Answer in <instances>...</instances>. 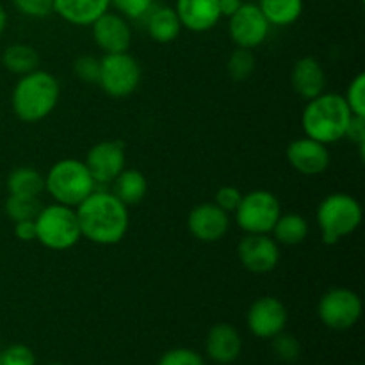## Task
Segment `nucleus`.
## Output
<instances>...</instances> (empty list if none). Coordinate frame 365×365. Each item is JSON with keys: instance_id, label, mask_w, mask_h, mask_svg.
I'll list each match as a JSON object with an SVG mask.
<instances>
[{"instance_id": "27", "label": "nucleus", "mask_w": 365, "mask_h": 365, "mask_svg": "<svg viewBox=\"0 0 365 365\" xmlns=\"http://www.w3.org/2000/svg\"><path fill=\"white\" fill-rule=\"evenodd\" d=\"M41 202L36 196H21V195H9L6 203H4V210H6L7 217L16 221L24 220H34L38 212L41 210Z\"/></svg>"}, {"instance_id": "21", "label": "nucleus", "mask_w": 365, "mask_h": 365, "mask_svg": "<svg viewBox=\"0 0 365 365\" xmlns=\"http://www.w3.org/2000/svg\"><path fill=\"white\" fill-rule=\"evenodd\" d=\"M148 34L157 43H173L180 36L182 24L173 7H157L148 13Z\"/></svg>"}, {"instance_id": "33", "label": "nucleus", "mask_w": 365, "mask_h": 365, "mask_svg": "<svg viewBox=\"0 0 365 365\" xmlns=\"http://www.w3.org/2000/svg\"><path fill=\"white\" fill-rule=\"evenodd\" d=\"M2 365H36V355L29 346L13 344L0 351Z\"/></svg>"}, {"instance_id": "1", "label": "nucleus", "mask_w": 365, "mask_h": 365, "mask_svg": "<svg viewBox=\"0 0 365 365\" xmlns=\"http://www.w3.org/2000/svg\"><path fill=\"white\" fill-rule=\"evenodd\" d=\"M81 235L100 246H113L127 235L130 216L127 205L114 192L93 191L75 207Z\"/></svg>"}, {"instance_id": "30", "label": "nucleus", "mask_w": 365, "mask_h": 365, "mask_svg": "<svg viewBox=\"0 0 365 365\" xmlns=\"http://www.w3.org/2000/svg\"><path fill=\"white\" fill-rule=\"evenodd\" d=\"M346 103L355 116H365V75L359 73L348 86L344 96Z\"/></svg>"}, {"instance_id": "41", "label": "nucleus", "mask_w": 365, "mask_h": 365, "mask_svg": "<svg viewBox=\"0 0 365 365\" xmlns=\"http://www.w3.org/2000/svg\"><path fill=\"white\" fill-rule=\"evenodd\" d=\"M46 365H64V364H61V362H50V364H46Z\"/></svg>"}, {"instance_id": "8", "label": "nucleus", "mask_w": 365, "mask_h": 365, "mask_svg": "<svg viewBox=\"0 0 365 365\" xmlns=\"http://www.w3.org/2000/svg\"><path fill=\"white\" fill-rule=\"evenodd\" d=\"M141 82V66L127 52L106 53L100 59L98 84L113 98H127Z\"/></svg>"}, {"instance_id": "14", "label": "nucleus", "mask_w": 365, "mask_h": 365, "mask_svg": "<svg viewBox=\"0 0 365 365\" xmlns=\"http://www.w3.org/2000/svg\"><path fill=\"white\" fill-rule=\"evenodd\" d=\"M187 228L192 237L198 241L217 242L227 235L230 228V217L216 203H200L189 212Z\"/></svg>"}, {"instance_id": "11", "label": "nucleus", "mask_w": 365, "mask_h": 365, "mask_svg": "<svg viewBox=\"0 0 365 365\" xmlns=\"http://www.w3.org/2000/svg\"><path fill=\"white\" fill-rule=\"evenodd\" d=\"M287 309L284 303L274 296H262L255 299L246 314V324L248 330L257 339L271 341L287 327Z\"/></svg>"}, {"instance_id": "32", "label": "nucleus", "mask_w": 365, "mask_h": 365, "mask_svg": "<svg viewBox=\"0 0 365 365\" xmlns=\"http://www.w3.org/2000/svg\"><path fill=\"white\" fill-rule=\"evenodd\" d=\"M75 77L81 78L86 84H98L100 59L93 56H81L73 63Z\"/></svg>"}, {"instance_id": "7", "label": "nucleus", "mask_w": 365, "mask_h": 365, "mask_svg": "<svg viewBox=\"0 0 365 365\" xmlns=\"http://www.w3.org/2000/svg\"><path fill=\"white\" fill-rule=\"evenodd\" d=\"M280 214V200L266 189H255L242 195L235 209V221L246 234H271Z\"/></svg>"}, {"instance_id": "22", "label": "nucleus", "mask_w": 365, "mask_h": 365, "mask_svg": "<svg viewBox=\"0 0 365 365\" xmlns=\"http://www.w3.org/2000/svg\"><path fill=\"white\" fill-rule=\"evenodd\" d=\"M148 192V180L138 170H123L114 178V195L125 205H138Z\"/></svg>"}, {"instance_id": "15", "label": "nucleus", "mask_w": 365, "mask_h": 365, "mask_svg": "<svg viewBox=\"0 0 365 365\" xmlns=\"http://www.w3.org/2000/svg\"><path fill=\"white\" fill-rule=\"evenodd\" d=\"M287 160L298 173L316 177L324 173L330 166V152L328 146L323 143L310 138H299L289 143L287 146Z\"/></svg>"}, {"instance_id": "40", "label": "nucleus", "mask_w": 365, "mask_h": 365, "mask_svg": "<svg viewBox=\"0 0 365 365\" xmlns=\"http://www.w3.org/2000/svg\"><path fill=\"white\" fill-rule=\"evenodd\" d=\"M6 27H7V11H6V7L0 4V34L6 31Z\"/></svg>"}, {"instance_id": "34", "label": "nucleus", "mask_w": 365, "mask_h": 365, "mask_svg": "<svg viewBox=\"0 0 365 365\" xmlns=\"http://www.w3.org/2000/svg\"><path fill=\"white\" fill-rule=\"evenodd\" d=\"M110 4L120 11L121 16L138 20V18L148 16L153 0H110Z\"/></svg>"}, {"instance_id": "6", "label": "nucleus", "mask_w": 365, "mask_h": 365, "mask_svg": "<svg viewBox=\"0 0 365 365\" xmlns=\"http://www.w3.org/2000/svg\"><path fill=\"white\" fill-rule=\"evenodd\" d=\"M34 223L36 241L53 252L73 248L82 237L77 212L73 207L63 205V203L41 207L38 216L34 217Z\"/></svg>"}, {"instance_id": "38", "label": "nucleus", "mask_w": 365, "mask_h": 365, "mask_svg": "<svg viewBox=\"0 0 365 365\" xmlns=\"http://www.w3.org/2000/svg\"><path fill=\"white\" fill-rule=\"evenodd\" d=\"M14 235L24 242L36 241V223L34 220H24L14 223Z\"/></svg>"}, {"instance_id": "23", "label": "nucleus", "mask_w": 365, "mask_h": 365, "mask_svg": "<svg viewBox=\"0 0 365 365\" xmlns=\"http://www.w3.org/2000/svg\"><path fill=\"white\" fill-rule=\"evenodd\" d=\"M271 232H273V239L278 245L298 246L309 235V223H307V220L302 214H280V217H278Z\"/></svg>"}, {"instance_id": "10", "label": "nucleus", "mask_w": 365, "mask_h": 365, "mask_svg": "<svg viewBox=\"0 0 365 365\" xmlns=\"http://www.w3.org/2000/svg\"><path fill=\"white\" fill-rule=\"evenodd\" d=\"M269 31L271 25L259 4H241V7L228 16V34L239 48H257L266 41Z\"/></svg>"}, {"instance_id": "4", "label": "nucleus", "mask_w": 365, "mask_h": 365, "mask_svg": "<svg viewBox=\"0 0 365 365\" xmlns=\"http://www.w3.org/2000/svg\"><path fill=\"white\" fill-rule=\"evenodd\" d=\"M364 210L359 200L348 192H331L319 203L316 221L319 225L323 242L337 245L341 239L351 235L362 225Z\"/></svg>"}, {"instance_id": "16", "label": "nucleus", "mask_w": 365, "mask_h": 365, "mask_svg": "<svg viewBox=\"0 0 365 365\" xmlns=\"http://www.w3.org/2000/svg\"><path fill=\"white\" fill-rule=\"evenodd\" d=\"M93 39L106 53L127 52L132 41V31L125 16L116 13H103L91 24Z\"/></svg>"}, {"instance_id": "31", "label": "nucleus", "mask_w": 365, "mask_h": 365, "mask_svg": "<svg viewBox=\"0 0 365 365\" xmlns=\"http://www.w3.org/2000/svg\"><path fill=\"white\" fill-rule=\"evenodd\" d=\"M157 365H205V360L195 349L175 348L164 353Z\"/></svg>"}, {"instance_id": "25", "label": "nucleus", "mask_w": 365, "mask_h": 365, "mask_svg": "<svg viewBox=\"0 0 365 365\" xmlns=\"http://www.w3.org/2000/svg\"><path fill=\"white\" fill-rule=\"evenodd\" d=\"M2 64L7 71L21 77V75H27L31 71L38 70L39 53L31 45L14 43V45H9L4 50Z\"/></svg>"}, {"instance_id": "24", "label": "nucleus", "mask_w": 365, "mask_h": 365, "mask_svg": "<svg viewBox=\"0 0 365 365\" xmlns=\"http://www.w3.org/2000/svg\"><path fill=\"white\" fill-rule=\"evenodd\" d=\"M259 7L269 25L287 27L302 16L303 0H259Z\"/></svg>"}, {"instance_id": "28", "label": "nucleus", "mask_w": 365, "mask_h": 365, "mask_svg": "<svg viewBox=\"0 0 365 365\" xmlns=\"http://www.w3.org/2000/svg\"><path fill=\"white\" fill-rule=\"evenodd\" d=\"M255 56H253V50L248 48H235L234 52L228 57V73L234 81L242 82L246 78L252 77V73L255 71Z\"/></svg>"}, {"instance_id": "36", "label": "nucleus", "mask_w": 365, "mask_h": 365, "mask_svg": "<svg viewBox=\"0 0 365 365\" xmlns=\"http://www.w3.org/2000/svg\"><path fill=\"white\" fill-rule=\"evenodd\" d=\"M241 198L242 195L237 187H234V185H225V187L217 189L216 196H214V203L220 209H223L225 212H235Z\"/></svg>"}, {"instance_id": "26", "label": "nucleus", "mask_w": 365, "mask_h": 365, "mask_svg": "<svg viewBox=\"0 0 365 365\" xmlns=\"http://www.w3.org/2000/svg\"><path fill=\"white\" fill-rule=\"evenodd\" d=\"M7 191L9 195L38 198L45 191V177L34 168H16L7 177Z\"/></svg>"}, {"instance_id": "5", "label": "nucleus", "mask_w": 365, "mask_h": 365, "mask_svg": "<svg viewBox=\"0 0 365 365\" xmlns=\"http://www.w3.org/2000/svg\"><path fill=\"white\" fill-rule=\"evenodd\" d=\"M95 185L88 166L77 159L57 160L45 177V191L56 203L73 209L95 191Z\"/></svg>"}, {"instance_id": "3", "label": "nucleus", "mask_w": 365, "mask_h": 365, "mask_svg": "<svg viewBox=\"0 0 365 365\" xmlns=\"http://www.w3.org/2000/svg\"><path fill=\"white\" fill-rule=\"evenodd\" d=\"M351 109L344 96L337 93H321L309 100L302 114V127L307 138L316 139L323 145H334L346 138Z\"/></svg>"}, {"instance_id": "39", "label": "nucleus", "mask_w": 365, "mask_h": 365, "mask_svg": "<svg viewBox=\"0 0 365 365\" xmlns=\"http://www.w3.org/2000/svg\"><path fill=\"white\" fill-rule=\"evenodd\" d=\"M242 0H220V11H221V16H232L235 11L241 7Z\"/></svg>"}, {"instance_id": "17", "label": "nucleus", "mask_w": 365, "mask_h": 365, "mask_svg": "<svg viewBox=\"0 0 365 365\" xmlns=\"http://www.w3.org/2000/svg\"><path fill=\"white\" fill-rule=\"evenodd\" d=\"M205 353L214 364H234L242 353V339L237 328L228 323L214 324L207 334Z\"/></svg>"}, {"instance_id": "35", "label": "nucleus", "mask_w": 365, "mask_h": 365, "mask_svg": "<svg viewBox=\"0 0 365 365\" xmlns=\"http://www.w3.org/2000/svg\"><path fill=\"white\" fill-rule=\"evenodd\" d=\"M21 14L31 18H45L53 11V0H13Z\"/></svg>"}, {"instance_id": "37", "label": "nucleus", "mask_w": 365, "mask_h": 365, "mask_svg": "<svg viewBox=\"0 0 365 365\" xmlns=\"http://www.w3.org/2000/svg\"><path fill=\"white\" fill-rule=\"evenodd\" d=\"M346 138L349 141H353L355 145H359L360 155L364 157L365 152V116H355L353 114L351 120H349L348 130H346Z\"/></svg>"}, {"instance_id": "42", "label": "nucleus", "mask_w": 365, "mask_h": 365, "mask_svg": "<svg viewBox=\"0 0 365 365\" xmlns=\"http://www.w3.org/2000/svg\"><path fill=\"white\" fill-rule=\"evenodd\" d=\"M0 365H2V360H0Z\"/></svg>"}, {"instance_id": "13", "label": "nucleus", "mask_w": 365, "mask_h": 365, "mask_svg": "<svg viewBox=\"0 0 365 365\" xmlns=\"http://www.w3.org/2000/svg\"><path fill=\"white\" fill-rule=\"evenodd\" d=\"M125 145L118 139L100 141L91 146L86 155L84 164L88 166L93 180L96 184H110L125 170Z\"/></svg>"}, {"instance_id": "18", "label": "nucleus", "mask_w": 365, "mask_h": 365, "mask_svg": "<svg viewBox=\"0 0 365 365\" xmlns=\"http://www.w3.org/2000/svg\"><path fill=\"white\" fill-rule=\"evenodd\" d=\"M175 11L182 27L191 32H207L221 20L220 0H177Z\"/></svg>"}, {"instance_id": "29", "label": "nucleus", "mask_w": 365, "mask_h": 365, "mask_svg": "<svg viewBox=\"0 0 365 365\" xmlns=\"http://www.w3.org/2000/svg\"><path fill=\"white\" fill-rule=\"evenodd\" d=\"M271 342H273L271 348H273L274 356H277L278 360H282V362L292 364L299 359V355H302V344H299V341L294 335L282 331L277 337L271 339Z\"/></svg>"}, {"instance_id": "9", "label": "nucleus", "mask_w": 365, "mask_h": 365, "mask_svg": "<svg viewBox=\"0 0 365 365\" xmlns=\"http://www.w3.org/2000/svg\"><path fill=\"white\" fill-rule=\"evenodd\" d=\"M317 316L330 330L346 331L355 327L362 317V299L351 289H330L319 299Z\"/></svg>"}, {"instance_id": "2", "label": "nucleus", "mask_w": 365, "mask_h": 365, "mask_svg": "<svg viewBox=\"0 0 365 365\" xmlns=\"http://www.w3.org/2000/svg\"><path fill=\"white\" fill-rule=\"evenodd\" d=\"M59 96V81L52 73L38 68L18 78L11 95V107L18 120L25 123H38L52 114Z\"/></svg>"}, {"instance_id": "12", "label": "nucleus", "mask_w": 365, "mask_h": 365, "mask_svg": "<svg viewBox=\"0 0 365 365\" xmlns=\"http://www.w3.org/2000/svg\"><path fill=\"white\" fill-rule=\"evenodd\" d=\"M237 257L248 271L266 274L277 269L280 246L267 234H246L237 245Z\"/></svg>"}, {"instance_id": "20", "label": "nucleus", "mask_w": 365, "mask_h": 365, "mask_svg": "<svg viewBox=\"0 0 365 365\" xmlns=\"http://www.w3.org/2000/svg\"><path fill=\"white\" fill-rule=\"evenodd\" d=\"M110 0H53V13L71 25L88 27L109 11Z\"/></svg>"}, {"instance_id": "19", "label": "nucleus", "mask_w": 365, "mask_h": 365, "mask_svg": "<svg viewBox=\"0 0 365 365\" xmlns=\"http://www.w3.org/2000/svg\"><path fill=\"white\" fill-rule=\"evenodd\" d=\"M291 82L294 91L309 102V100L316 98L321 93H324L327 73H324V68L321 66L317 59H314V57H302L292 66Z\"/></svg>"}]
</instances>
